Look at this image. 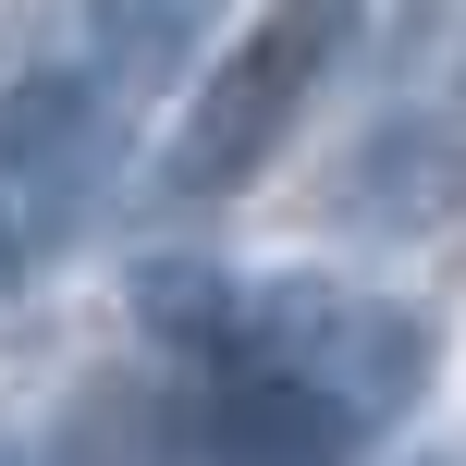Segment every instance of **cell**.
<instances>
[{
  "mask_svg": "<svg viewBox=\"0 0 466 466\" xmlns=\"http://www.w3.org/2000/svg\"><path fill=\"white\" fill-rule=\"evenodd\" d=\"M147 344H172L185 369H282L319 405H344L356 430H393L430 380V331L393 295H356L319 270H221V258H147L136 270Z\"/></svg>",
  "mask_w": 466,
  "mask_h": 466,
  "instance_id": "obj_1",
  "label": "cell"
},
{
  "mask_svg": "<svg viewBox=\"0 0 466 466\" xmlns=\"http://www.w3.org/2000/svg\"><path fill=\"white\" fill-rule=\"evenodd\" d=\"M344 37H356V0H270V13L221 49V74L197 86V111H185V136H172L160 185L172 197H246L258 172H270V147L295 136L307 86L331 74Z\"/></svg>",
  "mask_w": 466,
  "mask_h": 466,
  "instance_id": "obj_2",
  "label": "cell"
},
{
  "mask_svg": "<svg viewBox=\"0 0 466 466\" xmlns=\"http://www.w3.org/2000/svg\"><path fill=\"white\" fill-rule=\"evenodd\" d=\"M123 185V98L98 74H13L0 86V197H13L25 246H74Z\"/></svg>",
  "mask_w": 466,
  "mask_h": 466,
  "instance_id": "obj_3",
  "label": "cell"
},
{
  "mask_svg": "<svg viewBox=\"0 0 466 466\" xmlns=\"http://www.w3.org/2000/svg\"><path fill=\"white\" fill-rule=\"evenodd\" d=\"M172 442H185V466H356L369 430L282 369H197L172 405Z\"/></svg>",
  "mask_w": 466,
  "mask_h": 466,
  "instance_id": "obj_4",
  "label": "cell"
},
{
  "mask_svg": "<svg viewBox=\"0 0 466 466\" xmlns=\"http://www.w3.org/2000/svg\"><path fill=\"white\" fill-rule=\"evenodd\" d=\"M209 25H221V0H86V37H98L111 86H172L209 49Z\"/></svg>",
  "mask_w": 466,
  "mask_h": 466,
  "instance_id": "obj_5",
  "label": "cell"
},
{
  "mask_svg": "<svg viewBox=\"0 0 466 466\" xmlns=\"http://www.w3.org/2000/svg\"><path fill=\"white\" fill-rule=\"evenodd\" d=\"M25 282V221H13V197H0V295Z\"/></svg>",
  "mask_w": 466,
  "mask_h": 466,
  "instance_id": "obj_6",
  "label": "cell"
},
{
  "mask_svg": "<svg viewBox=\"0 0 466 466\" xmlns=\"http://www.w3.org/2000/svg\"><path fill=\"white\" fill-rule=\"evenodd\" d=\"M418 466H466V454H418Z\"/></svg>",
  "mask_w": 466,
  "mask_h": 466,
  "instance_id": "obj_7",
  "label": "cell"
}]
</instances>
